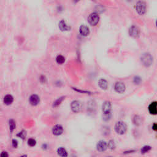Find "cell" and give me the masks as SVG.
Masks as SVG:
<instances>
[{
  "mask_svg": "<svg viewBox=\"0 0 157 157\" xmlns=\"http://www.w3.org/2000/svg\"><path fill=\"white\" fill-rule=\"evenodd\" d=\"M133 122L134 124L135 125L139 126L142 123V118L141 117L139 116V115H136L134 117L133 119Z\"/></svg>",
  "mask_w": 157,
  "mask_h": 157,
  "instance_id": "ac0fdd59",
  "label": "cell"
},
{
  "mask_svg": "<svg viewBox=\"0 0 157 157\" xmlns=\"http://www.w3.org/2000/svg\"><path fill=\"white\" fill-rule=\"evenodd\" d=\"M58 26L59 28L60 29V30L62 31H68L70 30V29H71V27L70 26H68L66 24L65 21H64V20H62L58 24Z\"/></svg>",
  "mask_w": 157,
  "mask_h": 157,
  "instance_id": "5bb4252c",
  "label": "cell"
},
{
  "mask_svg": "<svg viewBox=\"0 0 157 157\" xmlns=\"http://www.w3.org/2000/svg\"><path fill=\"white\" fill-rule=\"evenodd\" d=\"M98 85L100 86L101 89L102 90H106L108 87V83H107V80L104 79V78H101L98 81Z\"/></svg>",
  "mask_w": 157,
  "mask_h": 157,
  "instance_id": "2e32d148",
  "label": "cell"
},
{
  "mask_svg": "<svg viewBox=\"0 0 157 157\" xmlns=\"http://www.w3.org/2000/svg\"><path fill=\"white\" fill-rule=\"evenodd\" d=\"M151 149H152V147L150 146H149V145H145V146H144L142 148L141 153L142 154H145V153L149 152Z\"/></svg>",
  "mask_w": 157,
  "mask_h": 157,
  "instance_id": "7402d4cb",
  "label": "cell"
},
{
  "mask_svg": "<svg viewBox=\"0 0 157 157\" xmlns=\"http://www.w3.org/2000/svg\"><path fill=\"white\" fill-rule=\"evenodd\" d=\"M152 129H153V130H154L155 131H157V123H153V126H152Z\"/></svg>",
  "mask_w": 157,
  "mask_h": 157,
  "instance_id": "f1b7e54d",
  "label": "cell"
},
{
  "mask_svg": "<svg viewBox=\"0 0 157 157\" xmlns=\"http://www.w3.org/2000/svg\"><path fill=\"white\" fill-rule=\"evenodd\" d=\"M17 137H20V138H21L22 139L24 140V139H25V138H26V131H25V130H22V131H21L20 132H19L18 134H17Z\"/></svg>",
  "mask_w": 157,
  "mask_h": 157,
  "instance_id": "603a6c76",
  "label": "cell"
},
{
  "mask_svg": "<svg viewBox=\"0 0 157 157\" xmlns=\"http://www.w3.org/2000/svg\"><path fill=\"white\" fill-rule=\"evenodd\" d=\"M64 98H65L64 96H62L58 98L57 100H56V101L54 102V104H53V107H57L58 106H60V105L61 104V103L62 102V101L64 100Z\"/></svg>",
  "mask_w": 157,
  "mask_h": 157,
  "instance_id": "ffe728a7",
  "label": "cell"
},
{
  "mask_svg": "<svg viewBox=\"0 0 157 157\" xmlns=\"http://www.w3.org/2000/svg\"><path fill=\"white\" fill-rule=\"evenodd\" d=\"M29 101L30 103L32 106H37L38 104H39V103L40 102V98L38 95L37 94H32L29 99Z\"/></svg>",
  "mask_w": 157,
  "mask_h": 157,
  "instance_id": "8fae6325",
  "label": "cell"
},
{
  "mask_svg": "<svg viewBox=\"0 0 157 157\" xmlns=\"http://www.w3.org/2000/svg\"><path fill=\"white\" fill-rule=\"evenodd\" d=\"M18 145V141H17L16 140V139H12V147H13L14 148V149L17 148Z\"/></svg>",
  "mask_w": 157,
  "mask_h": 157,
  "instance_id": "484cf974",
  "label": "cell"
},
{
  "mask_svg": "<svg viewBox=\"0 0 157 157\" xmlns=\"http://www.w3.org/2000/svg\"><path fill=\"white\" fill-rule=\"evenodd\" d=\"M127 130V125L125 122L120 121L117 122L115 125V131L118 134H123Z\"/></svg>",
  "mask_w": 157,
  "mask_h": 157,
  "instance_id": "6da1fadb",
  "label": "cell"
},
{
  "mask_svg": "<svg viewBox=\"0 0 157 157\" xmlns=\"http://www.w3.org/2000/svg\"><path fill=\"white\" fill-rule=\"evenodd\" d=\"M53 134L55 136H60L63 133V128L60 125H56L52 128Z\"/></svg>",
  "mask_w": 157,
  "mask_h": 157,
  "instance_id": "9c48e42d",
  "label": "cell"
},
{
  "mask_svg": "<svg viewBox=\"0 0 157 157\" xmlns=\"http://www.w3.org/2000/svg\"><path fill=\"white\" fill-rule=\"evenodd\" d=\"M57 153L60 157H68V153L64 147H60L57 150Z\"/></svg>",
  "mask_w": 157,
  "mask_h": 157,
  "instance_id": "e0dca14e",
  "label": "cell"
},
{
  "mask_svg": "<svg viewBox=\"0 0 157 157\" xmlns=\"http://www.w3.org/2000/svg\"><path fill=\"white\" fill-rule=\"evenodd\" d=\"M96 149L99 152H104L107 149V144L104 141H100L96 145Z\"/></svg>",
  "mask_w": 157,
  "mask_h": 157,
  "instance_id": "30bf717a",
  "label": "cell"
},
{
  "mask_svg": "<svg viewBox=\"0 0 157 157\" xmlns=\"http://www.w3.org/2000/svg\"><path fill=\"white\" fill-rule=\"evenodd\" d=\"M19 157H27V155H21Z\"/></svg>",
  "mask_w": 157,
  "mask_h": 157,
  "instance_id": "4dcf8cb0",
  "label": "cell"
},
{
  "mask_svg": "<svg viewBox=\"0 0 157 157\" xmlns=\"http://www.w3.org/2000/svg\"><path fill=\"white\" fill-rule=\"evenodd\" d=\"M107 147H109L110 149L113 150L115 148V144L114 140H110L107 144Z\"/></svg>",
  "mask_w": 157,
  "mask_h": 157,
  "instance_id": "d4e9b609",
  "label": "cell"
},
{
  "mask_svg": "<svg viewBox=\"0 0 157 157\" xmlns=\"http://www.w3.org/2000/svg\"><path fill=\"white\" fill-rule=\"evenodd\" d=\"M71 108L73 112H79L82 109V103L77 100L73 101L71 104Z\"/></svg>",
  "mask_w": 157,
  "mask_h": 157,
  "instance_id": "8992f818",
  "label": "cell"
},
{
  "mask_svg": "<svg viewBox=\"0 0 157 157\" xmlns=\"http://www.w3.org/2000/svg\"></svg>",
  "mask_w": 157,
  "mask_h": 157,
  "instance_id": "1f68e13d",
  "label": "cell"
},
{
  "mask_svg": "<svg viewBox=\"0 0 157 157\" xmlns=\"http://www.w3.org/2000/svg\"><path fill=\"white\" fill-rule=\"evenodd\" d=\"M141 60L145 66H150L153 63V56L149 53H145L142 55Z\"/></svg>",
  "mask_w": 157,
  "mask_h": 157,
  "instance_id": "7a4b0ae2",
  "label": "cell"
},
{
  "mask_svg": "<svg viewBox=\"0 0 157 157\" xmlns=\"http://www.w3.org/2000/svg\"><path fill=\"white\" fill-rule=\"evenodd\" d=\"M0 157H9V153L6 151H3L0 153Z\"/></svg>",
  "mask_w": 157,
  "mask_h": 157,
  "instance_id": "4316f807",
  "label": "cell"
},
{
  "mask_svg": "<svg viewBox=\"0 0 157 157\" xmlns=\"http://www.w3.org/2000/svg\"><path fill=\"white\" fill-rule=\"evenodd\" d=\"M149 111L152 115H156L157 114V103L156 101L151 102L149 106Z\"/></svg>",
  "mask_w": 157,
  "mask_h": 157,
  "instance_id": "4fadbf2b",
  "label": "cell"
},
{
  "mask_svg": "<svg viewBox=\"0 0 157 157\" xmlns=\"http://www.w3.org/2000/svg\"><path fill=\"white\" fill-rule=\"evenodd\" d=\"M134 82L136 84H139L141 82V78L139 77H136L134 78Z\"/></svg>",
  "mask_w": 157,
  "mask_h": 157,
  "instance_id": "83f0119b",
  "label": "cell"
},
{
  "mask_svg": "<svg viewBox=\"0 0 157 157\" xmlns=\"http://www.w3.org/2000/svg\"><path fill=\"white\" fill-rule=\"evenodd\" d=\"M112 109L111 103L109 101H105L102 106V110L104 114H108L110 113Z\"/></svg>",
  "mask_w": 157,
  "mask_h": 157,
  "instance_id": "ba28073f",
  "label": "cell"
},
{
  "mask_svg": "<svg viewBox=\"0 0 157 157\" xmlns=\"http://www.w3.org/2000/svg\"><path fill=\"white\" fill-rule=\"evenodd\" d=\"M46 80V77H44V76H41V78H40V80H41V82L42 83H44L45 82V80Z\"/></svg>",
  "mask_w": 157,
  "mask_h": 157,
  "instance_id": "f546056e",
  "label": "cell"
},
{
  "mask_svg": "<svg viewBox=\"0 0 157 157\" xmlns=\"http://www.w3.org/2000/svg\"><path fill=\"white\" fill-rule=\"evenodd\" d=\"M56 62H57L58 64H62L64 63V62H65V58H64L63 55H59L56 56Z\"/></svg>",
  "mask_w": 157,
  "mask_h": 157,
  "instance_id": "44dd1931",
  "label": "cell"
},
{
  "mask_svg": "<svg viewBox=\"0 0 157 157\" xmlns=\"http://www.w3.org/2000/svg\"><path fill=\"white\" fill-rule=\"evenodd\" d=\"M13 101L14 98L11 94H6L3 99V102H4V104L7 105V106L11 105L13 102Z\"/></svg>",
  "mask_w": 157,
  "mask_h": 157,
  "instance_id": "9a60e30c",
  "label": "cell"
},
{
  "mask_svg": "<svg viewBox=\"0 0 157 157\" xmlns=\"http://www.w3.org/2000/svg\"><path fill=\"white\" fill-rule=\"evenodd\" d=\"M136 9L138 14L144 15L146 12V3L144 1H138L136 3Z\"/></svg>",
  "mask_w": 157,
  "mask_h": 157,
  "instance_id": "277c9868",
  "label": "cell"
},
{
  "mask_svg": "<svg viewBox=\"0 0 157 157\" xmlns=\"http://www.w3.org/2000/svg\"><path fill=\"white\" fill-rule=\"evenodd\" d=\"M115 90L118 93H123L125 91L126 86L125 84L122 82H117L114 85Z\"/></svg>",
  "mask_w": 157,
  "mask_h": 157,
  "instance_id": "52a82bcc",
  "label": "cell"
},
{
  "mask_svg": "<svg viewBox=\"0 0 157 157\" xmlns=\"http://www.w3.org/2000/svg\"><path fill=\"white\" fill-rule=\"evenodd\" d=\"M28 145H29L30 147H34L35 146L36 144V141L33 138H30L28 140Z\"/></svg>",
  "mask_w": 157,
  "mask_h": 157,
  "instance_id": "cb8c5ba5",
  "label": "cell"
},
{
  "mask_svg": "<svg viewBox=\"0 0 157 157\" xmlns=\"http://www.w3.org/2000/svg\"><path fill=\"white\" fill-rule=\"evenodd\" d=\"M9 130H10V131H11V133L13 132L14 130L16 129V122H15L13 119L9 120Z\"/></svg>",
  "mask_w": 157,
  "mask_h": 157,
  "instance_id": "d6986e66",
  "label": "cell"
},
{
  "mask_svg": "<svg viewBox=\"0 0 157 157\" xmlns=\"http://www.w3.org/2000/svg\"><path fill=\"white\" fill-rule=\"evenodd\" d=\"M129 34L133 38H138L140 35V29L136 25H132L129 29Z\"/></svg>",
  "mask_w": 157,
  "mask_h": 157,
  "instance_id": "5b68a950",
  "label": "cell"
},
{
  "mask_svg": "<svg viewBox=\"0 0 157 157\" xmlns=\"http://www.w3.org/2000/svg\"><path fill=\"white\" fill-rule=\"evenodd\" d=\"M79 33L83 36H87L90 34L89 28L86 25H81L80 26V28H79Z\"/></svg>",
  "mask_w": 157,
  "mask_h": 157,
  "instance_id": "7c38bea8",
  "label": "cell"
},
{
  "mask_svg": "<svg viewBox=\"0 0 157 157\" xmlns=\"http://www.w3.org/2000/svg\"><path fill=\"white\" fill-rule=\"evenodd\" d=\"M100 21V16L96 12L90 14L88 17V22L92 26H96Z\"/></svg>",
  "mask_w": 157,
  "mask_h": 157,
  "instance_id": "3957f363",
  "label": "cell"
}]
</instances>
